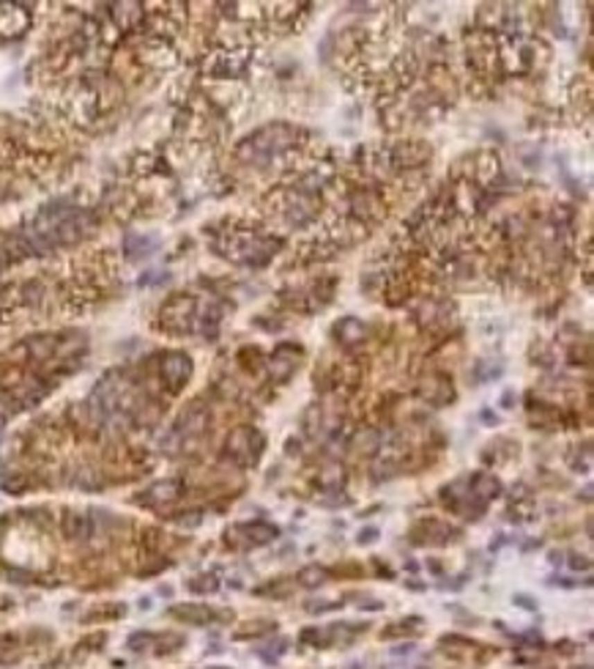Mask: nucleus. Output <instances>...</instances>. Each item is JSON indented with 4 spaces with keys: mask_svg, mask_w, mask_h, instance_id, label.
I'll return each mask as SVG.
<instances>
[{
    "mask_svg": "<svg viewBox=\"0 0 594 669\" xmlns=\"http://www.w3.org/2000/svg\"><path fill=\"white\" fill-rule=\"evenodd\" d=\"M296 129L288 124H269L258 132H252L241 146H238V160L250 162V165H261L269 162L274 154L290 149L296 143Z\"/></svg>",
    "mask_w": 594,
    "mask_h": 669,
    "instance_id": "obj_1",
    "label": "nucleus"
},
{
    "mask_svg": "<svg viewBox=\"0 0 594 669\" xmlns=\"http://www.w3.org/2000/svg\"><path fill=\"white\" fill-rule=\"evenodd\" d=\"M227 455L238 464V466H255L261 452H263V437L255 428H236L227 437Z\"/></svg>",
    "mask_w": 594,
    "mask_h": 669,
    "instance_id": "obj_2",
    "label": "nucleus"
},
{
    "mask_svg": "<svg viewBox=\"0 0 594 669\" xmlns=\"http://www.w3.org/2000/svg\"><path fill=\"white\" fill-rule=\"evenodd\" d=\"M209 423H211L209 412L200 409V406H192V409H186V412L181 414V420L175 423V431H173V434H175L181 442H186V439H198L200 434H206Z\"/></svg>",
    "mask_w": 594,
    "mask_h": 669,
    "instance_id": "obj_3",
    "label": "nucleus"
},
{
    "mask_svg": "<svg viewBox=\"0 0 594 669\" xmlns=\"http://www.w3.org/2000/svg\"><path fill=\"white\" fill-rule=\"evenodd\" d=\"M189 376H192V359H189L186 354L173 351V354H167V357L162 359V379L173 387V390L184 387Z\"/></svg>",
    "mask_w": 594,
    "mask_h": 669,
    "instance_id": "obj_4",
    "label": "nucleus"
},
{
    "mask_svg": "<svg viewBox=\"0 0 594 669\" xmlns=\"http://www.w3.org/2000/svg\"><path fill=\"white\" fill-rule=\"evenodd\" d=\"M299 354H302V348H296V346H288V343H282L277 351H274V357H271V376H274V382H288L290 376H293V371H296V359H299Z\"/></svg>",
    "mask_w": 594,
    "mask_h": 669,
    "instance_id": "obj_5",
    "label": "nucleus"
},
{
    "mask_svg": "<svg viewBox=\"0 0 594 669\" xmlns=\"http://www.w3.org/2000/svg\"><path fill=\"white\" fill-rule=\"evenodd\" d=\"M419 392H422V398H425V400H430V403H435V406L449 403V400L455 398V392H452V382H449L446 376H441V373H433V376H428V379L422 382Z\"/></svg>",
    "mask_w": 594,
    "mask_h": 669,
    "instance_id": "obj_6",
    "label": "nucleus"
},
{
    "mask_svg": "<svg viewBox=\"0 0 594 669\" xmlns=\"http://www.w3.org/2000/svg\"><path fill=\"white\" fill-rule=\"evenodd\" d=\"M469 491L477 497L480 502H490L496 500V497H501V480L496 477V475H490V472H477L474 477H469Z\"/></svg>",
    "mask_w": 594,
    "mask_h": 669,
    "instance_id": "obj_7",
    "label": "nucleus"
},
{
    "mask_svg": "<svg viewBox=\"0 0 594 669\" xmlns=\"http://www.w3.org/2000/svg\"><path fill=\"white\" fill-rule=\"evenodd\" d=\"M181 497V483L178 480H159L151 489H146V494L140 497L143 505H170Z\"/></svg>",
    "mask_w": 594,
    "mask_h": 669,
    "instance_id": "obj_8",
    "label": "nucleus"
},
{
    "mask_svg": "<svg viewBox=\"0 0 594 669\" xmlns=\"http://www.w3.org/2000/svg\"><path fill=\"white\" fill-rule=\"evenodd\" d=\"M170 617L181 620V623H189V625H206L214 620V612L203 604H181V607H173Z\"/></svg>",
    "mask_w": 594,
    "mask_h": 669,
    "instance_id": "obj_9",
    "label": "nucleus"
},
{
    "mask_svg": "<svg viewBox=\"0 0 594 669\" xmlns=\"http://www.w3.org/2000/svg\"><path fill=\"white\" fill-rule=\"evenodd\" d=\"M381 442H383V437L378 428H359L351 439V450L359 455H376L381 450Z\"/></svg>",
    "mask_w": 594,
    "mask_h": 669,
    "instance_id": "obj_10",
    "label": "nucleus"
},
{
    "mask_svg": "<svg viewBox=\"0 0 594 669\" xmlns=\"http://www.w3.org/2000/svg\"><path fill=\"white\" fill-rule=\"evenodd\" d=\"M91 532H94V524H91L88 516H82V513H66L63 516V535L69 541H85Z\"/></svg>",
    "mask_w": 594,
    "mask_h": 669,
    "instance_id": "obj_11",
    "label": "nucleus"
},
{
    "mask_svg": "<svg viewBox=\"0 0 594 669\" xmlns=\"http://www.w3.org/2000/svg\"><path fill=\"white\" fill-rule=\"evenodd\" d=\"M238 530L247 535V543H250V546H266V543H271V541L279 535V530H277L274 524H266V521L244 524V527H238Z\"/></svg>",
    "mask_w": 594,
    "mask_h": 669,
    "instance_id": "obj_12",
    "label": "nucleus"
},
{
    "mask_svg": "<svg viewBox=\"0 0 594 669\" xmlns=\"http://www.w3.org/2000/svg\"><path fill=\"white\" fill-rule=\"evenodd\" d=\"M326 579H329V570L321 568V565H307V568L299 570V584H302V587H310V590L326 584Z\"/></svg>",
    "mask_w": 594,
    "mask_h": 669,
    "instance_id": "obj_13",
    "label": "nucleus"
},
{
    "mask_svg": "<svg viewBox=\"0 0 594 669\" xmlns=\"http://www.w3.org/2000/svg\"><path fill=\"white\" fill-rule=\"evenodd\" d=\"M337 334L342 343H359L365 340V324L359 319H345L342 324H337Z\"/></svg>",
    "mask_w": 594,
    "mask_h": 669,
    "instance_id": "obj_14",
    "label": "nucleus"
},
{
    "mask_svg": "<svg viewBox=\"0 0 594 669\" xmlns=\"http://www.w3.org/2000/svg\"><path fill=\"white\" fill-rule=\"evenodd\" d=\"M302 425H304V431H307L310 437H318V431H321V425H324V412H321L318 403H313V406L304 409V414H302Z\"/></svg>",
    "mask_w": 594,
    "mask_h": 669,
    "instance_id": "obj_15",
    "label": "nucleus"
},
{
    "mask_svg": "<svg viewBox=\"0 0 594 669\" xmlns=\"http://www.w3.org/2000/svg\"><path fill=\"white\" fill-rule=\"evenodd\" d=\"M342 480H345V475H342V466H340V464H329L324 472H321V486H324V489L337 491V489L342 486Z\"/></svg>",
    "mask_w": 594,
    "mask_h": 669,
    "instance_id": "obj_16",
    "label": "nucleus"
},
{
    "mask_svg": "<svg viewBox=\"0 0 594 669\" xmlns=\"http://www.w3.org/2000/svg\"><path fill=\"white\" fill-rule=\"evenodd\" d=\"M154 642H157V636H154V634H143V631H140V634H132V636H129V647H132V650H137V653L148 650V647H151Z\"/></svg>",
    "mask_w": 594,
    "mask_h": 669,
    "instance_id": "obj_17",
    "label": "nucleus"
},
{
    "mask_svg": "<svg viewBox=\"0 0 594 669\" xmlns=\"http://www.w3.org/2000/svg\"><path fill=\"white\" fill-rule=\"evenodd\" d=\"M189 590H192V593H216L219 584H216L214 576H200V579H195V582L189 584Z\"/></svg>",
    "mask_w": 594,
    "mask_h": 669,
    "instance_id": "obj_18",
    "label": "nucleus"
},
{
    "mask_svg": "<svg viewBox=\"0 0 594 669\" xmlns=\"http://www.w3.org/2000/svg\"><path fill=\"white\" fill-rule=\"evenodd\" d=\"M356 541H359V546H370V543H376V541H378V530H376V527H367V530H362V532H359V538H356Z\"/></svg>",
    "mask_w": 594,
    "mask_h": 669,
    "instance_id": "obj_19",
    "label": "nucleus"
},
{
    "mask_svg": "<svg viewBox=\"0 0 594 669\" xmlns=\"http://www.w3.org/2000/svg\"><path fill=\"white\" fill-rule=\"evenodd\" d=\"M570 565H573L575 570H581V568H584V570H589V559L581 557V554H573V562H570Z\"/></svg>",
    "mask_w": 594,
    "mask_h": 669,
    "instance_id": "obj_20",
    "label": "nucleus"
},
{
    "mask_svg": "<svg viewBox=\"0 0 594 669\" xmlns=\"http://www.w3.org/2000/svg\"><path fill=\"white\" fill-rule=\"evenodd\" d=\"M216 669H225V667H216Z\"/></svg>",
    "mask_w": 594,
    "mask_h": 669,
    "instance_id": "obj_21",
    "label": "nucleus"
}]
</instances>
